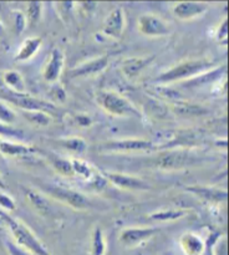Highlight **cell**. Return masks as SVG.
<instances>
[{
  "label": "cell",
  "instance_id": "22",
  "mask_svg": "<svg viewBox=\"0 0 229 255\" xmlns=\"http://www.w3.org/2000/svg\"><path fill=\"white\" fill-rule=\"evenodd\" d=\"M4 81L5 84H6V86L10 89V91L24 94V90H25L24 80H22L21 75H20L17 71L5 72Z\"/></svg>",
  "mask_w": 229,
  "mask_h": 255
},
{
  "label": "cell",
  "instance_id": "37",
  "mask_svg": "<svg viewBox=\"0 0 229 255\" xmlns=\"http://www.w3.org/2000/svg\"><path fill=\"white\" fill-rule=\"evenodd\" d=\"M77 122H79V125H81V126H90V125H91V120L87 116H77Z\"/></svg>",
  "mask_w": 229,
  "mask_h": 255
},
{
  "label": "cell",
  "instance_id": "18",
  "mask_svg": "<svg viewBox=\"0 0 229 255\" xmlns=\"http://www.w3.org/2000/svg\"><path fill=\"white\" fill-rule=\"evenodd\" d=\"M36 149L32 147L26 146V144L21 143H14V142L9 141H0V152L5 156L10 157H22L27 156V154L35 153Z\"/></svg>",
  "mask_w": 229,
  "mask_h": 255
},
{
  "label": "cell",
  "instance_id": "3",
  "mask_svg": "<svg viewBox=\"0 0 229 255\" xmlns=\"http://www.w3.org/2000/svg\"><path fill=\"white\" fill-rule=\"evenodd\" d=\"M96 102L105 112L112 115V116L123 117V116H137L141 114L137 111L136 107L131 104L127 99L121 96L119 94L114 91H100L96 94Z\"/></svg>",
  "mask_w": 229,
  "mask_h": 255
},
{
  "label": "cell",
  "instance_id": "8",
  "mask_svg": "<svg viewBox=\"0 0 229 255\" xmlns=\"http://www.w3.org/2000/svg\"><path fill=\"white\" fill-rule=\"evenodd\" d=\"M137 26L141 34L151 37L166 36L169 34V26L161 17L152 14H144L138 17Z\"/></svg>",
  "mask_w": 229,
  "mask_h": 255
},
{
  "label": "cell",
  "instance_id": "32",
  "mask_svg": "<svg viewBox=\"0 0 229 255\" xmlns=\"http://www.w3.org/2000/svg\"><path fill=\"white\" fill-rule=\"evenodd\" d=\"M6 249L9 252V255H30V253L17 244L12 243V242H6Z\"/></svg>",
  "mask_w": 229,
  "mask_h": 255
},
{
  "label": "cell",
  "instance_id": "5",
  "mask_svg": "<svg viewBox=\"0 0 229 255\" xmlns=\"http://www.w3.org/2000/svg\"><path fill=\"white\" fill-rule=\"evenodd\" d=\"M46 193L54 199H56V201L62 202L64 204L74 209H77V211H84V209L90 208V206H91L87 197L80 193L79 191L66 188V187L49 186L46 187Z\"/></svg>",
  "mask_w": 229,
  "mask_h": 255
},
{
  "label": "cell",
  "instance_id": "33",
  "mask_svg": "<svg viewBox=\"0 0 229 255\" xmlns=\"http://www.w3.org/2000/svg\"><path fill=\"white\" fill-rule=\"evenodd\" d=\"M227 32H228V24H227V19H226L221 25H219L218 30H217V40H218L219 42H224V44H226L227 36H228Z\"/></svg>",
  "mask_w": 229,
  "mask_h": 255
},
{
  "label": "cell",
  "instance_id": "39",
  "mask_svg": "<svg viewBox=\"0 0 229 255\" xmlns=\"http://www.w3.org/2000/svg\"><path fill=\"white\" fill-rule=\"evenodd\" d=\"M2 32H4V26H2L1 21H0V36H1V35H2Z\"/></svg>",
  "mask_w": 229,
  "mask_h": 255
},
{
  "label": "cell",
  "instance_id": "27",
  "mask_svg": "<svg viewBox=\"0 0 229 255\" xmlns=\"http://www.w3.org/2000/svg\"><path fill=\"white\" fill-rule=\"evenodd\" d=\"M24 116L30 124L37 126H47L51 122V116L45 111H25Z\"/></svg>",
  "mask_w": 229,
  "mask_h": 255
},
{
  "label": "cell",
  "instance_id": "25",
  "mask_svg": "<svg viewBox=\"0 0 229 255\" xmlns=\"http://www.w3.org/2000/svg\"><path fill=\"white\" fill-rule=\"evenodd\" d=\"M91 252L92 255H105L106 252V239L104 232L100 228H95V231L92 232Z\"/></svg>",
  "mask_w": 229,
  "mask_h": 255
},
{
  "label": "cell",
  "instance_id": "34",
  "mask_svg": "<svg viewBox=\"0 0 229 255\" xmlns=\"http://www.w3.org/2000/svg\"><path fill=\"white\" fill-rule=\"evenodd\" d=\"M216 248L213 249V255H227V241L222 238L221 241H216Z\"/></svg>",
  "mask_w": 229,
  "mask_h": 255
},
{
  "label": "cell",
  "instance_id": "11",
  "mask_svg": "<svg viewBox=\"0 0 229 255\" xmlns=\"http://www.w3.org/2000/svg\"><path fill=\"white\" fill-rule=\"evenodd\" d=\"M65 57L64 54L60 49H52L49 55L46 64H45L44 70H42V76L50 84H54L61 76L62 69H64Z\"/></svg>",
  "mask_w": 229,
  "mask_h": 255
},
{
  "label": "cell",
  "instance_id": "26",
  "mask_svg": "<svg viewBox=\"0 0 229 255\" xmlns=\"http://www.w3.org/2000/svg\"><path fill=\"white\" fill-rule=\"evenodd\" d=\"M71 167L74 174H77L80 177H84V178L90 179L95 177V172L92 169V167L90 166L87 162L81 161V159H71Z\"/></svg>",
  "mask_w": 229,
  "mask_h": 255
},
{
  "label": "cell",
  "instance_id": "23",
  "mask_svg": "<svg viewBox=\"0 0 229 255\" xmlns=\"http://www.w3.org/2000/svg\"><path fill=\"white\" fill-rule=\"evenodd\" d=\"M187 214L186 211H182V209H167V211L162 212H156V213L151 214L149 219L157 222H171V221H177V219L182 218Z\"/></svg>",
  "mask_w": 229,
  "mask_h": 255
},
{
  "label": "cell",
  "instance_id": "10",
  "mask_svg": "<svg viewBox=\"0 0 229 255\" xmlns=\"http://www.w3.org/2000/svg\"><path fill=\"white\" fill-rule=\"evenodd\" d=\"M124 27H126V15L121 7H116L111 10L105 19L102 32L111 39L118 40L123 35Z\"/></svg>",
  "mask_w": 229,
  "mask_h": 255
},
{
  "label": "cell",
  "instance_id": "6",
  "mask_svg": "<svg viewBox=\"0 0 229 255\" xmlns=\"http://www.w3.org/2000/svg\"><path fill=\"white\" fill-rule=\"evenodd\" d=\"M156 148L153 142L139 138L112 139L104 142L99 146L101 152H136V151H152Z\"/></svg>",
  "mask_w": 229,
  "mask_h": 255
},
{
  "label": "cell",
  "instance_id": "19",
  "mask_svg": "<svg viewBox=\"0 0 229 255\" xmlns=\"http://www.w3.org/2000/svg\"><path fill=\"white\" fill-rule=\"evenodd\" d=\"M226 65L224 66H219L214 70H209V71L203 72V74L198 75V76L193 77V79L188 80V81L184 84V86L187 87H193V86H202L204 84H211V82L216 81L218 77H221L222 75L226 72Z\"/></svg>",
  "mask_w": 229,
  "mask_h": 255
},
{
  "label": "cell",
  "instance_id": "31",
  "mask_svg": "<svg viewBox=\"0 0 229 255\" xmlns=\"http://www.w3.org/2000/svg\"><path fill=\"white\" fill-rule=\"evenodd\" d=\"M0 120H1L2 124L10 125L15 120V114L9 109L7 106H5L4 104L0 102Z\"/></svg>",
  "mask_w": 229,
  "mask_h": 255
},
{
  "label": "cell",
  "instance_id": "9",
  "mask_svg": "<svg viewBox=\"0 0 229 255\" xmlns=\"http://www.w3.org/2000/svg\"><path fill=\"white\" fill-rule=\"evenodd\" d=\"M159 232V228H154V227H134V228H126L119 233L118 241L121 244L128 248H134L138 247L139 244L144 243L148 241L149 238L154 236V234Z\"/></svg>",
  "mask_w": 229,
  "mask_h": 255
},
{
  "label": "cell",
  "instance_id": "16",
  "mask_svg": "<svg viewBox=\"0 0 229 255\" xmlns=\"http://www.w3.org/2000/svg\"><path fill=\"white\" fill-rule=\"evenodd\" d=\"M186 191L191 192L203 201L211 202V203H223L227 201V192L223 189L214 188V187H186Z\"/></svg>",
  "mask_w": 229,
  "mask_h": 255
},
{
  "label": "cell",
  "instance_id": "17",
  "mask_svg": "<svg viewBox=\"0 0 229 255\" xmlns=\"http://www.w3.org/2000/svg\"><path fill=\"white\" fill-rule=\"evenodd\" d=\"M41 37L34 36V37H27L26 40H24L21 47L17 51L15 60L16 61H27L31 57H34L35 55L39 51L40 46H41Z\"/></svg>",
  "mask_w": 229,
  "mask_h": 255
},
{
  "label": "cell",
  "instance_id": "1",
  "mask_svg": "<svg viewBox=\"0 0 229 255\" xmlns=\"http://www.w3.org/2000/svg\"><path fill=\"white\" fill-rule=\"evenodd\" d=\"M212 65L213 62L204 59L187 60V61L181 62V64L164 71L163 74L157 77L156 81L161 82V84H169V82H177L182 81V80L188 81L203 72L209 71L212 69Z\"/></svg>",
  "mask_w": 229,
  "mask_h": 255
},
{
  "label": "cell",
  "instance_id": "28",
  "mask_svg": "<svg viewBox=\"0 0 229 255\" xmlns=\"http://www.w3.org/2000/svg\"><path fill=\"white\" fill-rule=\"evenodd\" d=\"M51 164L54 166V168L59 172L60 174L66 177H71L74 176V172H72V167H71V161L65 158H60V157H52L50 159Z\"/></svg>",
  "mask_w": 229,
  "mask_h": 255
},
{
  "label": "cell",
  "instance_id": "13",
  "mask_svg": "<svg viewBox=\"0 0 229 255\" xmlns=\"http://www.w3.org/2000/svg\"><path fill=\"white\" fill-rule=\"evenodd\" d=\"M208 5L201 1H181L177 2L173 7L174 16L179 20H191L201 16L207 11Z\"/></svg>",
  "mask_w": 229,
  "mask_h": 255
},
{
  "label": "cell",
  "instance_id": "7",
  "mask_svg": "<svg viewBox=\"0 0 229 255\" xmlns=\"http://www.w3.org/2000/svg\"><path fill=\"white\" fill-rule=\"evenodd\" d=\"M6 101L11 102L15 106L20 107L24 111H45V112H51L54 111L55 107L52 106L49 102H45L42 100L34 99V97H30L26 94H19V92H14L7 90L6 92H4V95H1Z\"/></svg>",
  "mask_w": 229,
  "mask_h": 255
},
{
  "label": "cell",
  "instance_id": "24",
  "mask_svg": "<svg viewBox=\"0 0 229 255\" xmlns=\"http://www.w3.org/2000/svg\"><path fill=\"white\" fill-rule=\"evenodd\" d=\"M57 143L60 146L65 147L66 149L71 152H76V153H82L87 149L86 141H84L82 138L79 137H70V138H61L57 139Z\"/></svg>",
  "mask_w": 229,
  "mask_h": 255
},
{
  "label": "cell",
  "instance_id": "29",
  "mask_svg": "<svg viewBox=\"0 0 229 255\" xmlns=\"http://www.w3.org/2000/svg\"><path fill=\"white\" fill-rule=\"evenodd\" d=\"M41 2L40 1H30L27 2V10H26V17L30 25H35L39 21L40 16H41Z\"/></svg>",
  "mask_w": 229,
  "mask_h": 255
},
{
  "label": "cell",
  "instance_id": "14",
  "mask_svg": "<svg viewBox=\"0 0 229 255\" xmlns=\"http://www.w3.org/2000/svg\"><path fill=\"white\" fill-rule=\"evenodd\" d=\"M179 246L184 255H204L207 252V243L194 233H184L179 239Z\"/></svg>",
  "mask_w": 229,
  "mask_h": 255
},
{
  "label": "cell",
  "instance_id": "36",
  "mask_svg": "<svg viewBox=\"0 0 229 255\" xmlns=\"http://www.w3.org/2000/svg\"><path fill=\"white\" fill-rule=\"evenodd\" d=\"M25 22H26V19H25L24 15L21 12H16V15H15V27H16L17 35L21 34L22 30L25 29Z\"/></svg>",
  "mask_w": 229,
  "mask_h": 255
},
{
  "label": "cell",
  "instance_id": "38",
  "mask_svg": "<svg viewBox=\"0 0 229 255\" xmlns=\"http://www.w3.org/2000/svg\"><path fill=\"white\" fill-rule=\"evenodd\" d=\"M0 188H1V189H6V184L4 183V181H2L1 177H0Z\"/></svg>",
  "mask_w": 229,
  "mask_h": 255
},
{
  "label": "cell",
  "instance_id": "4",
  "mask_svg": "<svg viewBox=\"0 0 229 255\" xmlns=\"http://www.w3.org/2000/svg\"><path fill=\"white\" fill-rule=\"evenodd\" d=\"M5 221H6L7 227L11 231L12 237H14L15 242L19 247H21L22 249L27 251L29 253L36 254V255H50L49 251L42 246L41 242L35 237V234L32 233L31 229L29 227H26L25 224H22L21 222L16 221V219H12L10 217L4 216Z\"/></svg>",
  "mask_w": 229,
  "mask_h": 255
},
{
  "label": "cell",
  "instance_id": "2",
  "mask_svg": "<svg viewBox=\"0 0 229 255\" xmlns=\"http://www.w3.org/2000/svg\"><path fill=\"white\" fill-rule=\"evenodd\" d=\"M204 158L196 151H191L188 148L169 149L162 152L157 156L154 164L161 169H181L193 166L196 163H201Z\"/></svg>",
  "mask_w": 229,
  "mask_h": 255
},
{
  "label": "cell",
  "instance_id": "15",
  "mask_svg": "<svg viewBox=\"0 0 229 255\" xmlns=\"http://www.w3.org/2000/svg\"><path fill=\"white\" fill-rule=\"evenodd\" d=\"M109 65V56H100L97 59L90 60L75 67L70 71V77H82L90 76V75H96L105 70Z\"/></svg>",
  "mask_w": 229,
  "mask_h": 255
},
{
  "label": "cell",
  "instance_id": "40",
  "mask_svg": "<svg viewBox=\"0 0 229 255\" xmlns=\"http://www.w3.org/2000/svg\"><path fill=\"white\" fill-rule=\"evenodd\" d=\"M159 255H168V254H159Z\"/></svg>",
  "mask_w": 229,
  "mask_h": 255
},
{
  "label": "cell",
  "instance_id": "30",
  "mask_svg": "<svg viewBox=\"0 0 229 255\" xmlns=\"http://www.w3.org/2000/svg\"><path fill=\"white\" fill-rule=\"evenodd\" d=\"M0 134L6 137H14V138H22L24 137V132L21 129L14 128L10 125L2 124V122H0Z\"/></svg>",
  "mask_w": 229,
  "mask_h": 255
},
{
  "label": "cell",
  "instance_id": "12",
  "mask_svg": "<svg viewBox=\"0 0 229 255\" xmlns=\"http://www.w3.org/2000/svg\"><path fill=\"white\" fill-rule=\"evenodd\" d=\"M106 179L114 186L122 189H128V191H148L151 189V186L146 181L137 178V177L127 176V174L110 173L109 172L106 174Z\"/></svg>",
  "mask_w": 229,
  "mask_h": 255
},
{
  "label": "cell",
  "instance_id": "21",
  "mask_svg": "<svg viewBox=\"0 0 229 255\" xmlns=\"http://www.w3.org/2000/svg\"><path fill=\"white\" fill-rule=\"evenodd\" d=\"M26 197H27V201L30 202V204H31V206L34 207L39 213L44 214V216H47V214L51 212L49 202L45 199V197L42 196L41 193H39V192L36 191H27Z\"/></svg>",
  "mask_w": 229,
  "mask_h": 255
},
{
  "label": "cell",
  "instance_id": "35",
  "mask_svg": "<svg viewBox=\"0 0 229 255\" xmlns=\"http://www.w3.org/2000/svg\"><path fill=\"white\" fill-rule=\"evenodd\" d=\"M0 206L2 208L7 209V211H14L15 209V203L9 196L6 194H0Z\"/></svg>",
  "mask_w": 229,
  "mask_h": 255
},
{
  "label": "cell",
  "instance_id": "20",
  "mask_svg": "<svg viewBox=\"0 0 229 255\" xmlns=\"http://www.w3.org/2000/svg\"><path fill=\"white\" fill-rule=\"evenodd\" d=\"M154 59V56L151 57H132V59L126 60L123 62V66H122V70H123L124 75L128 77H134Z\"/></svg>",
  "mask_w": 229,
  "mask_h": 255
}]
</instances>
